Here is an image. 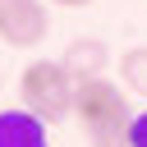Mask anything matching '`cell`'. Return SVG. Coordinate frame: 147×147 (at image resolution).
<instances>
[{
  "label": "cell",
  "instance_id": "cell-7",
  "mask_svg": "<svg viewBox=\"0 0 147 147\" xmlns=\"http://www.w3.org/2000/svg\"><path fill=\"white\" fill-rule=\"evenodd\" d=\"M129 147H147V110H133V129H129Z\"/></svg>",
  "mask_w": 147,
  "mask_h": 147
},
{
  "label": "cell",
  "instance_id": "cell-6",
  "mask_svg": "<svg viewBox=\"0 0 147 147\" xmlns=\"http://www.w3.org/2000/svg\"><path fill=\"white\" fill-rule=\"evenodd\" d=\"M119 87L129 96H147V46H129L119 55Z\"/></svg>",
  "mask_w": 147,
  "mask_h": 147
},
{
  "label": "cell",
  "instance_id": "cell-9",
  "mask_svg": "<svg viewBox=\"0 0 147 147\" xmlns=\"http://www.w3.org/2000/svg\"><path fill=\"white\" fill-rule=\"evenodd\" d=\"M0 5H5V0H0Z\"/></svg>",
  "mask_w": 147,
  "mask_h": 147
},
{
  "label": "cell",
  "instance_id": "cell-8",
  "mask_svg": "<svg viewBox=\"0 0 147 147\" xmlns=\"http://www.w3.org/2000/svg\"><path fill=\"white\" fill-rule=\"evenodd\" d=\"M51 5H64V9H83V5H92V0H51Z\"/></svg>",
  "mask_w": 147,
  "mask_h": 147
},
{
  "label": "cell",
  "instance_id": "cell-4",
  "mask_svg": "<svg viewBox=\"0 0 147 147\" xmlns=\"http://www.w3.org/2000/svg\"><path fill=\"white\" fill-rule=\"evenodd\" d=\"M60 64L69 69V78H74V83H87V78H106L110 51H106L96 37H78V41H69V46H64Z\"/></svg>",
  "mask_w": 147,
  "mask_h": 147
},
{
  "label": "cell",
  "instance_id": "cell-2",
  "mask_svg": "<svg viewBox=\"0 0 147 147\" xmlns=\"http://www.w3.org/2000/svg\"><path fill=\"white\" fill-rule=\"evenodd\" d=\"M74 78L60 60H28L18 69V101L46 124H60L74 115Z\"/></svg>",
  "mask_w": 147,
  "mask_h": 147
},
{
  "label": "cell",
  "instance_id": "cell-3",
  "mask_svg": "<svg viewBox=\"0 0 147 147\" xmlns=\"http://www.w3.org/2000/svg\"><path fill=\"white\" fill-rule=\"evenodd\" d=\"M46 32H51V14H46L41 0H5L0 5V37H5V46L32 51V46L46 41Z\"/></svg>",
  "mask_w": 147,
  "mask_h": 147
},
{
  "label": "cell",
  "instance_id": "cell-5",
  "mask_svg": "<svg viewBox=\"0 0 147 147\" xmlns=\"http://www.w3.org/2000/svg\"><path fill=\"white\" fill-rule=\"evenodd\" d=\"M46 129L51 124L32 110H0V147H51Z\"/></svg>",
  "mask_w": 147,
  "mask_h": 147
},
{
  "label": "cell",
  "instance_id": "cell-1",
  "mask_svg": "<svg viewBox=\"0 0 147 147\" xmlns=\"http://www.w3.org/2000/svg\"><path fill=\"white\" fill-rule=\"evenodd\" d=\"M74 115L87 138V147H129L133 129V106L129 92L115 87L110 78H87L74 87Z\"/></svg>",
  "mask_w": 147,
  "mask_h": 147
}]
</instances>
